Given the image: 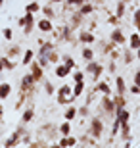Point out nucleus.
<instances>
[{
    "instance_id": "obj_1",
    "label": "nucleus",
    "mask_w": 140,
    "mask_h": 148,
    "mask_svg": "<svg viewBox=\"0 0 140 148\" xmlns=\"http://www.w3.org/2000/svg\"><path fill=\"white\" fill-rule=\"evenodd\" d=\"M56 100H58V104L61 106H67L73 102V88L69 87V85H61V87L58 88V92H56Z\"/></svg>"
},
{
    "instance_id": "obj_2",
    "label": "nucleus",
    "mask_w": 140,
    "mask_h": 148,
    "mask_svg": "<svg viewBox=\"0 0 140 148\" xmlns=\"http://www.w3.org/2000/svg\"><path fill=\"white\" fill-rule=\"evenodd\" d=\"M35 14H29V12H25V16L19 17V27L23 29V33L25 35H31V31L35 29Z\"/></svg>"
},
{
    "instance_id": "obj_3",
    "label": "nucleus",
    "mask_w": 140,
    "mask_h": 148,
    "mask_svg": "<svg viewBox=\"0 0 140 148\" xmlns=\"http://www.w3.org/2000/svg\"><path fill=\"white\" fill-rule=\"evenodd\" d=\"M102 135H104V121L100 117H92L90 119V137L100 138Z\"/></svg>"
},
{
    "instance_id": "obj_4",
    "label": "nucleus",
    "mask_w": 140,
    "mask_h": 148,
    "mask_svg": "<svg viewBox=\"0 0 140 148\" xmlns=\"http://www.w3.org/2000/svg\"><path fill=\"white\" fill-rule=\"evenodd\" d=\"M21 92H33L35 90V85H37V81L33 79V75L31 73H27V75H23L21 77Z\"/></svg>"
},
{
    "instance_id": "obj_5",
    "label": "nucleus",
    "mask_w": 140,
    "mask_h": 148,
    "mask_svg": "<svg viewBox=\"0 0 140 148\" xmlns=\"http://www.w3.org/2000/svg\"><path fill=\"white\" fill-rule=\"evenodd\" d=\"M86 73H92V77H94V81H98V77H100V73L104 71V66L102 64H98V62H94V60H90L88 62V66H86V69H85Z\"/></svg>"
},
{
    "instance_id": "obj_6",
    "label": "nucleus",
    "mask_w": 140,
    "mask_h": 148,
    "mask_svg": "<svg viewBox=\"0 0 140 148\" xmlns=\"http://www.w3.org/2000/svg\"><path fill=\"white\" fill-rule=\"evenodd\" d=\"M31 75H33V79H35L37 83L44 79V67L40 66L37 60H33V62H31Z\"/></svg>"
},
{
    "instance_id": "obj_7",
    "label": "nucleus",
    "mask_w": 140,
    "mask_h": 148,
    "mask_svg": "<svg viewBox=\"0 0 140 148\" xmlns=\"http://www.w3.org/2000/svg\"><path fill=\"white\" fill-rule=\"evenodd\" d=\"M109 40H111L113 46H119V44H125V42H127V38H125L123 31H121L119 27H115V29L111 31V35H109Z\"/></svg>"
},
{
    "instance_id": "obj_8",
    "label": "nucleus",
    "mask_w": 140,
    "mask_h": 148,
    "mask_svg": "<svg viewBox=\"0 0 140 148\" xmlns=\"http://www.w3.org/2000/svg\"><path fill=\"white\" fill-rule=\"evenodd\" d=\"M100 106H102L108 114H115V104H113L111 94H104V98H102V102H100Z\"/></svg>"
},
{
    "instance_id": "obj_9",
    "label": "nucleus",
    "mask_w": 140,
    "mask_h": 148,
    "mask_svg": "<svg viewBox=\"0 0 140 148\" xmlns=\"http://www.w3.org/2000/svg\"><path fill=\"white\" fill-rule=\"evenodd\" d=\"M23 135H25V133H23V129H17V131L14 133L10 138H6L4 144H6V146H16V144H19V138H21Z\"/></svg>"
},
{
    "instance_id": "obj_10",
    "label": "nucleus",
    "mask_w": 140,
    "mask_h": 148,
    "mask_svg": "<svg viewBox=\"0 0 140 148\" xmlns=\"http://www.w3.org/2000/svg\"><path fill=\"white\" fill-rule=\"evenodd\" d=\"M52 19H48V17H42V19H38V29L42 31V33H50L52 31Z\"/></svg>"
},
{
    "instance_id": "obj_11",
    "label": "nucleus",
    "mask_w": 140,
    "mask_h": 148,
    "mask_svg": "<svg viewBox=\"0 0 140 148\" xmlns=\"http://www.w3.org/2000/svg\"><path fill=\"white\" fill-rule=\"evenodd\" d=\"M79 143L75 137H71V135H61V138H59V146H75V144Z\"/></svg>"
},
{
    "instance_id": "obj_12",
    "label": "nucleus",
    "mask_w": 140,
    "mask_h": 148,
    "mask_svg": "<svg viewBox=\"0 0 140 148\" xmlns=\"http://www.w3.org/2000/svg\"><path fill=\"white\" fill-rule=\"evenodd\" d=\"M113 104H115V114H117L119 110H123V108H125L127 100H125L123 94H117V92H115V96H113Z\"/></svg>"
},
{
    "instance_id": "obj_13",
    "label": "nucleus",
    "mask_w": 140,
    "mask_h": 148,
    "mask_svg": "<svg viewBox=\"0 0 140 148\" xmlns=\"http://www.w3.org/2000/svg\"><path fill=\"white\" fill-rule=\"evenodd\" d=\"M79 40L85 42V44H92L94 40H96V37H94L90 31H81V33H79Z\"/></svg>"
},
{
    "instance_id": "obj_14",
    "label": "nucleus",
    "mask_w": 140,
    "mask_h": 148,
    "mask_svg": "<svg viewBox=\"0 0 140 148\" xmlns=\"http://www.w3.org/2000/svg\"><path fill=\"white\" fill-rule=\"evenodd\" d=\"M54 73H56V77H59V79H64V77H67L71 73V69L65 64H61V66H56L54 67Z\"/></svg>"
},
{
    "instance_id": "obj_15",
    "label": "nucleus",
    "mask_w": 140,
    "mask_h": 148,
    "mask_svg": "<svg viewBox=\"0 0 140 148\" xmlns=\"http://www.w3.org/2000/svg\"><path fill=\"white\" fill-rule=\"evenodd\" d=\"M115 92L123 94V96H125V92H127V85H125L123 77H115Z\"/></svg>"
},
{
    "instance_id": "obj_16",
    "label": "nucleus",
    "mask_w": 140,
    "mask_h": 148,
    "mask_svg": "<svg viewBox=\"0 0 140 148\" xmlns=\"http://www.w3.org/2000/svg\"><path fill=\"white\" fill-rule=\"evenodd\" d=\"M12 94V85L10 83H0V100H6Z\"/></svg>"
},
{
    "instance_id": "obj_17",
    "label": "nucleus",
    "mask_w": 140,
    "mask_h": 148,
    "mask_svg": "<svg viewBox=\"0 0 140 148\" xmlns=\"http://www.w3.org/2000/svg\"><path fill=\"white\" fill-rule=\"evenodd\" d=\"M52 50H54V42H46V40H42V42H40V50H38V54H40V56H48Z\"/></svg>"
},
{
    "instance_id": "obj_18",
    "label": "nucleus",
    "mask_w": 140,
    "mask_h": 148,
    "mask_svg": "<svg viewBox=\"0 0 140 148\" xmlns=\"http://www.w3.org/2000/svg\"><path fill=\"white\" fill-rule=\"evenodd\" d=\"M92 12H94V6H92L90 2H83V4L79 6V14H81L83 17H85V16H90Z\"/></svg>"
},
{
    "instance_id": "obj_19",
    "label": "nucleus",
    "mask_w": 140,
    "mask_h": 148,
    "mask_svg": "<svg viewBox=\"0 0 140 148\" xmlns=\"http://www.w3.org/2000/svg\"><path fill=\"white\" fill-rule=\"evenodd\" d=\"M94 90H98V92H102V94H111V88H109V85L106 81H96V87H94Z\"/></svg>"
},
{
    "instance_id": "obj_20",
    "label": "nucleus",
    "mask_w": 140,
    "mask_h": 148,
    "mask_svg": "<svg viewBox=\"0 0 140 148\" xmlns=\"http://www.w3.org/2000/svg\"><path fill=\"white\" fill-rule=\"evenodd\" d=\"M71 88H73V98H79L85 92V81H77L75 87H71Z\"/></svg>"
},
{
    "instance_id": "obj_21",
    "label": "nucleus",
    "mask_w": 140,
    "mask_h": 148,
    "mask_svg": "<svg viewBox=\"0 0 140 148\" xmlns=\"http://www.w3.org/2000/svg\"><path fill=\"white\" fill-rule=\"evenodd\" d=\"M119 129H121V137L129 140V138H130V125H129V121H121V127H119Z\"/></svg>"
},
{
    "instance_id": "obj_22",
    "label": "nucleus",
    "mask_w": 140,
    "mask_h": 148,
    "mask_svg": "<svg viewBox=\"0 0 140 148\" xmlns=\"http://www.w3.org/2000/svg\"><path fill=\"white\" fill-rule=\"evenodd\" d=\"M33 117H35V110H33V108H27V110L21 114V121H23V123H29V121H33Z\"/></svg>"
},
{
    "instance_id": "obj_23",
    "label": "nucleus",
    "mask_w": 140,
    "mask_h": 148,
    "mask_svg": "<svg viewBox=\"0 0 140 148\" xmlns=\"http://www.w3.org/2000/svg\"><path fill=\"white\" fill-rule=\"evenodd\" d=\"M33 58H35V52H33L31 48H27V50H25V54H23V58H21L23 66H29V64L33 62Z\"/></svg>"
},
{
    "instance_id": "obj_24",
    "label": "nucleus",
    "mask_w": 140,
    "mask_h": 148,
    "mask_svg": "<svg viewBox=\"0 0 140 148\" xmlns=\"http://www.w3.org/2000/svg\"><path fill=\"white\" fill-rule=\"evenodd\" d=\"M140 46V33H132L130 35V50H136Z\"/></svg>"
},
{
    "instance_id": "obj_25",
    "label": "nucleus",
    "mask_w": 140,
    "mask_h": 148,
    "mask_svg": "<svg viewBox=\"0 0 140 148\" xmlns=\"http://www.w3.org/2000/svg\"><path fill=\"white\" fill-rule=\"evenodd\" d=\"M40 12L44 14V17H48V19H54L56 17V12L52 6H44V8H40Z\"/></svg>"
},
{
    "instance_id": "obj_26",
    "label": "nucleus",
    "mask_w": 140,
    "mask_h": 148,
    "mask_svg": "<svg viewBox=\"0 0 140 148\" xmlns=\"http://www.w3.org/2000/svg\"><path fill=\"white\" fill-rule=\"evenodd\" d=\"M75 115H77V108L69 104V108L65 110V115H64V117H65L67 121H71V119H75Z\"/></svg>"
},
{
    "instance_id": "obj_27",
    "label": "nucleus",
    "mask_w": 140,
    "mask_h": 148,
    "mask_svg": "<svg viewBox=\"0 0 140 148\" xmlns=\"http://www.w3.org/2000/svg\"><path fill=\"white\" fill-rule=\"evenodd\" d=\"M125 12H127V4H125L123 0H121V2H117V10H115V16L121 19V17L125 16Z\"/></svg>"
},
{
    "instance_id": "obj_28",
    "label": "nucleus",
    "mask_w": 140,
    "mask_h": 148,
    "mask_svg": "<svg viewBox=\"0 0 140 148\" xmlns=\"http://www.w3.org/2000/svg\"><path fill=\"white\" fill-rule=\"evenodd\" d=\"M25 12H29V14H37V12H40V4L35 0V2H31V4L25 6Z\"/></svg>"
},
{
    "instance_id": "obj_29",
    "label": "nucleus",
    "mask_w": 140,
    "mask_h": 148,
    "mask_svg": "<svg viewBox=\"0 0 140 148\" xmlns=\"http://www.w3.org/2000/svg\"><path fill=\"white\" fill-rule=\"evenodd\" d=\"M19 54H21V48H19L17 44H14V46L8 48V58H17Z\"/></svg>"
},
{
    "instance_id": "obj_30",
    "label": "nucleus",
    "mask_w": 140,
    "mask_h": 148,
    "mask_svg": "<svg viewBox=\"0 0 140 148\" xmlns=\"http://www.w3.org/2000/svg\"><path fill=\"white\" fill-rule=\"evenodd\" d=\"M59 133H61V135H71V121L65 119L64 123L59 125Z\"/></svg>"
},
{
    "instance_id": "obj_31",
    "label": "nucleus",
    "mask_w": 140,
    "mask_h": 148,
    "mask_svg": "<svg viewBox=\"0 0 140 148\" xmlns=\"http://www.w3.org/2000/svg\"><path fill=\"white\" fill-rule=\"evenodd\" d=\"M83 58H85V62L94 60V50L88 48V46H85V48H83Z\"/></svg>"
},
{
    "instance_id": "obj_32",
    "label": "nucleus",
    "mask_w": 140,
    "mask_h": 148,
    "mask_svg": "<svg viewBox=\"0 0 140 148\" xmlns=\"http://www.w3.org/2000/svg\"><path fill=\"white\" fill-rule=\"evenodd\" d=\"M123 56H125V58H123V62H125V64H130V62L135 60V54H132V50H130V48H127V50H125V52H123Z\"/></svg>"
},
{
    "instance_id": "obj_33",
    "label": "nucleus",
    "mask_w": 140,
    "mask_h": 148,
    "mask_svg": "<svg viewBox=\"0 0 140 148\" xmlns=\"http://www.w3.org/2000/svg\"><path fill=\"white\" fill-rule=\"evenodd\" d=\"M2 62H4V69H14V67H16V62L12 60V58H8V56L2 58Z\"/></svg>"
},
{
    "instance_id": "obj_34",
    "label": "nucleus",
    "mask_w": 140,
    "mask_h": 148,
    "mask_svg": "<svg viewBox=\"0 0 140 148\" xmlns=\"http://www.w3.org/2000/svg\"><path fill=\"white\" fill-rule=\"evenodd\" d=\"M119 127H121V121L115 117V121H113V125H111V135H113V137H117V135H119Z\"/></svg>"
},
{
    "instance_id": "obj_35",
    "label": "nucleus",
    "mask_w": 140,
    "mask_h": 148,
    "mask_svg": "<svg viewBox=\"0 0 140 148\" xmlns=\"http://www.w3.org/2000/svg\"><path fill=\"white\" fill-rule=\"evenodd\" d=\"M46 58H48L50 64H58V60H59V56H58V52H56V50H52V52H50Z\"/></svg>"
},
{
    "instance_id": "obj_36",
    "label": "nucleus",
    "mask_w": 140,
    "mask_h": 148,
    "mask_svg": "<svg viewBox=\"0 0 140 148\" xmlns=\"http://www.w3.org/2000/svg\"><path fill=\"white\" fill-rule=\"evenodd\" d=\"M132 21H135V27H136V31L140 33V8L135 12V17H132Z\"/></svg>"
},
{
    "instance_id": "obj_37",
    "label": "nucleus",
    "mask_w": 140,
    "mask_h": 148,
    "mask_svg": "<svg viewBox=\"0 0 140 148\" xmlns=\"http://www.w3.org/2000/svg\"><path fill=\"white\" fill-rule=\"evenodd\" d=\"M64 64L69 67V69H73V67H75V60H73L71 56H64Z\"/></svg>"
},
{
    "instance_id": "obj_38",
    "label": "nucleus",
    "mask_w": 140,
    "mask_h": 148,
    "mask_svg": "<svg viewBox=\"0 0 140 148\" xmlns=\"http://www.w3.org/2000/svg\"><path fill=\"white\" fill-rule=\"evenodd\" d=\"M2 35H4V38H6V40H12V37H14V31H12L10 27H6L4 31H2Z\"/></svg>"
},
{
    "instance_id": "obj_39",
    "label": "nucleus",
    "mask_w": 140,
    "mask_h": 148,
    "mask_svg": "<svg viewBox=\"0 0 140 148\" xmlns=\"http://www.w3.org/2000/svg\"><path fill=\"white\" fill-rule=\"evenodd\" d=\"M73 81H85V73H83V71H75V73H73Z\"/></svg>"
},
{
    "instance_id": "obj_40",
    "label": "nucleus",
    "mask_w": 140,
    "mask_h": 148,
    "mask_svg": "<svg viewBox=\"0 0 140 148\" xmlns=\"http://www.w3.org/2000/svg\"><path fill=\"white\" fill-rule=\"evenodd\" d=\"M44 88H46V94H54V87L50 81H44Z\"/></svg>"
},
{
    "instance_id": "obj_41",
    "label": "nucleus",
    "mask_w": 140,
    "mask_h": 148,
    "mask_svg": "<svg viewBox=\"0 0 140 148\" xmlns=\"http://www.w3.org/2000/svg\"><path fill=\"white\" fill-rule=\"evenodd\" d=\"M65 2H67L69 6H81L83 2H86V0H65Z\"/></svg>"
},
{
    "instance_id": "obj_42",
    "label": "nucleus",
    "mask_w": 140,
    "mask_h": 148,
    "mask_svg": "<svg viewBox=\"0 0 140 148\" xmlns=\"http://www.w3.org/2000/svg\"><path fill=\"white\" fill-rule=\"evenodd\" d=\"M108 21L111 23V25H117V23H119V17H117V16H109V17H108Z\"/></svg>"
},
{
    "instance_id": "obj_43",
    "label": "nucleus",
    "mask_w": 140,
    "mask_h": 148,
    "mask_svg": "<svg viewBox=\"0 0 140 148\" xmlns=\"http://www.w3.org/2000/svg\"><path fill=\"white\" fill-rule=\"evenodd\" d=\"M130 92H132V94H140V87L132 83V87H130Z\"/></svg>"
},
{
    "instance_id": "obj_44",
    "label": "nucleus",
    "mask_w": 140,
    "mask_h": 148,
    "mask_svg": "<svg viewBox=\"0 0 140 148\" xmlns=\"http://www.w3.org/2000/svg\"><path fill=\"white\" fill-rule=\"evenodd\" d=\"M109 58H111V60H117V58H119V52H117V50H111V52H109Z\"/></svg>"
},
{
    "instance_id": "obj_45",
    "label": "nucleus",
    "mask_w": 140,
    "mask_h": 148,
    "mask_svg": "<svg viewBox=\"0 0 140 148\" xmlns=\"http://www.w3.org/2000/svg\"><path fill=\"white\" fill-rule=\"evenodd\" d=\"M135 85H138V87H140V69L135 73Z\"/></svg>"
},
{
    "instance_id": "obj_46",
    "label": "nucleus",
    "mask_w": 140,
    "mask_h": 148,
    "mask_svg": "<svg viewBox=\"0 0 140 148\" xmlns=\"http://www.w3.org/2000/svg\"><path fill=\"white\" fill-rule=\"evenodd\" d=\"M108 69H109V73H115V60H111V64L108 66Z\"/></svg>"
},
{
    "instance_id": "obj_47",
    "label": "nucleus",
    "mask_w": 140,
    "mask_h": 148,
    "mask_svg": "<svg viewBox=\"0 0 140 148\" xmlns=\"http://www.w3.org/2000/svg\"><path fill=\"white\" fill-rule=\"evenodd\" d=\"M2 71H4V62H2V58H0V75H2Z\"/></svg>"
},
{
    "instance_id": "obj_48",
    "label": "nucleus",
    "mask_w": 140,
    "mask_h": 148,
    "mask_svg": "<svg viewBox=\"0 0 140 148\" xmlns=\"http://www.w3.org/2000/svg\"><path fill=\"white\" fill-rule=\"evenodd\" d=\"M2 115H4V106L0 104V119H2Z\"/></svg>"
},
{
    "instance_id": "obj_49",
    "label": "nucleus",
    "mask_w": 140,
    "mask_h": 148,
    "mask_svg": "<svg viewBox=\"0 0 140 148\" xmlns=\"http://www.w3.org/2000/svg\"><path fill=\"white\" fill-rule=\"evenodd\" d=\"M136 58H138V60H140V46H138V48H136Z\"/></svg>"
},
{
    "instance_id": "obj_50",
    "label": "nucleus",
    "mask_w": 140,
    "mask_h": 148,
    "mask_svg": "<svg viewBox=\"0 0 140 148\" xmlns=\"http://www.w3.org/2000/svg\"><path fill=\"white\" fill-rule=\"evenodd\" d=\"M50 2H54V4H58V2H64V0H50Z\"/></svg>"
},
{
    "instance_id": "obj_51",
    "label": "nucleus",
    "mask_w": 140,
    "mask_h": 148,
    "mask_svg": "<svg viewBox=\"0 0 140 148\" xmlns=\"http://www.w3.org/2000/svg\"><path fill=\"white\" fill-rule=\"evenodd\" d=\"M123 2H125V4H129V2H132V0H123Z\"/></svg>"
},
{
    "instance_id": "obj_52",
    "label": "nucleus",
    "mask_w": 140,
    "mask_h": 148,
    "mask_svg": "<svg viewBox=\"0 0 140 148\" xmlns=\"http://www.w3.org/2000/svg\"><path fill=\"white\" fill-rule=\"evenodd\" d=\"M2 4H4V0H0V6H2Z\"/></svg>"
}]
</instances>
